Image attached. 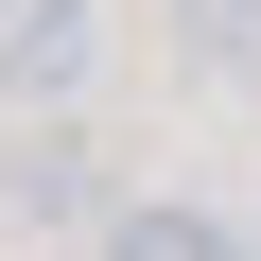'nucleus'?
Returning <instances> with one entry per match:
<instances>
[{"mask_svg": "<svg viewBox=\"0 0 261 261\" xmlns=\"http://www.w3.org/2000/svg\"><path fill=\"white\" fill-rule=\"evenodd\" d=\"M122 192H105V157L70 140V105H18V140H0V226H35V244H70V226H105Z\"/></svg>", "mask_w": 261, "mask_h": 261, "instance_id": "f257e3e1", "label": "nucleus"}, {"mask_svg": "<svg viewBox=\"0 0 261 261\" xmlns=\"http://www.w3.org/2000/svg\"><path fill=\"white\" fill-rule=\"evenodd\" d=\"M105 0H0V105H87Z\"/></svg>", "mask_w": 261, "mask_h": 261, "instance_id": "f03ea898", "label": "nucleus"}, {"mask_svg": "<svg viewBox=\"0 0 261 261\" xmlns=\"http://www.w3.org/2000/svg\"><path fill=\"white\" fill-rule=\"evenodd\" d=\"M87 244H105V261H244V226H226V209H192V192H122Z\"/></svg>", "mask_w": 261, "mask_h": 261, "instance_id": "7ed1b4c3", "label": "nucleus"}, {"mask_svg": "<svg viewBox=\"0 0 261 261\" xmlns=\"http://www.w3.org/2000/svg\"><path fill=\"white\" fill-rule=\"evenodd\" d=\"M174 53H192L209 87H244V70H261V0H174Z\"/></svg>", "mask_w": 261, "mask_h": 261, "instance_id": "20e7f679", "label": "nucleus"}, {"mask_svg": "<svg viewBox=\"0 0 261 261\" xmlns=\"http://www.w3.org/2000/svg\"><path fill=\"white\" fill-rule=\"evenodd\" d=\"M244 261H261V244H244Z\"/></svg>", "mask_w": 261, "mask_h": 261, "instance_id": "39448f33", "label": "nucleus"}]
</instances>
